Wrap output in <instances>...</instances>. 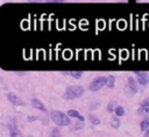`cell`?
Returning a JSON list of instances; mask_svg holds the SVG:
<instances>
[{
  "instance_id": "20",
  "label": "cell",
  "mask_w": 149,
  "mask_h": 137,
  "mask_svg": "<svg viewBox=\"0 0 149 137\" xmlns=\"http://www.w3.org/2000/svg\"><path fill=\"white\" fill-rule=\"evenodd\" d=\"M36 120H38L37 116H31V115L27 116V121H28V122H33V121H36Z\"/></svg>"
},
{
  "instance_id": "23",
  "label": "cell",
  "mask_w": 149,
  "mask_h": 137,
  "mask_svg": "<svg viewBox=\"0 0 149 137\" xmlns=\"http://www.w3.org/2000/svg\"><path fill=\"white\" fill-rule=\"evenodd\" d=\"M142 103H143V104H149V98H147V99H144V100L142 101Z\"/></svg>"
},
{
  "instance_id": "25",
  "label": "cell",
  "mask_w": 149,
  "mask_h": 137,
  "mask_svg": "<svg viewBox=\"0 0 149 137\" xmlns=\"http://www.w3.org/2000/svg\"><path fill=\"white\" fill-rule=\"evenodd\" d=\"M144 135H146V136H149V131H147V130H146V134H144Z\"/></svg>"
},
{
  "instance_id": "26",
  "label": "cell",
  "mask_w": 149,
  "mask_h": 137,
  "mask_svg": "<svg viewBox=\"0 0 149 137\" xmlns=\"http://www.w3.org/2000/svg\"><path fill=\"white\" fill-rule=\"evenodd\" d=\"M137 1H140V0H137Z\"/></svg>"
},
{
  "instance_id": "14",
  "label": "cell",
  "mask_w": 149,
  "mask_h": 137,
  "mask_svg": "<svg viewBox=\"0 0 149 137\" xmlns=\"http://www.w3.org/2000/svg\"><path fill=\"white\" fill-rule=\"evenodd\" d=\"M139 113L149 115V104H143V103H141V107L139 108Z\"/></svg>"
},
{
  "instance_id": "24",
  "label": "cell",
  "mask_w": 149,
  "mask_h": 137,
  "mask_svg": "<svg viewBox=\"0 0 149 137\" xmlns=\"http://www.w3.org/2000/svg\"><path fill=\"white\" fill-rule=\"evenodd\" d=\"M29 2H41L42 0H28Z\"/></svg>"
},
{
  "instance_id": "15",
  "label": "cell",
  "mask_w": 149,
  "mask_h": 137,
  "mask_svg": "<svg viewBox=\"0 0 149 137\" xmlns=\"http://www.w3.org/2000/svg\"><path fill=\"white\" fill-rule=\"evenodd\" d=\"M69 74H70L72 78H74V79H79V78H81L83 72H81V71H71V72H69Z\"/></svg>"
},
{
  "instance_id": "8",
  "label": "cell",
  "mask_w": 149,
  "mask_h": 137,
  "mask_svg": "<svg viewBox=\"0 0 149 137\" xmlns=\"http://www.w3.org/2000/svg\"><path fill=\"white\" fill-rule=\"evenodd\" d=\"M31 106H33L35 109H37V110H41V111H43V113H47L45 106H44V104L42 103V101L38 100L37 98H33V99H31Z\"/></svg>"
},
{
  "instance_id": "18",
  "label": "cell",
  "mask_w": 149,
  "mask_h": 137,
  "mask_svg": "<svg viewBox=\"0 0 149 137\" xmlns=\"http://www.w3.org/2000/svg\"><path fill=\"white\" fill-rule=\"evenodd\" d=\"M84 128V122L83 121H79V123H76L72 128H71V130H80V129H83Z\"/></svg>"
},
{
  "instance_id": "12",
  "label": "cell",
  "mask_w": 149,
  "mask_h": 137,
  "mask_svg": "<svg viewBox=\"0 0 149 137\" xmlns=\"http://www.w3.org/2000/svg\"><path fill=\"white\" fill-rule=\"evenodd\" d=\"M114 113H115V115L116 116H119V117H121V116H123L125 115V108L122 107V106H116L115 107V109H114Z\"/></svg>"
},
{
  "instance_id": "22",
  "label": "cell",
  "mask_w": 149,
  "mask_h": 137,
  "mask_svg": "<svg viewBox=\"0 0 149 137\" xmlns=\"http://www.w3.org/2000/svg\"><path fill=\"white\" fill-rule=\"evenodd\" d=\"M47 2H56V3H59V2H64L65 0H45Z\"/></svg>"
},
{
  "instance_id": "21",
  "label": "cell",
  "mask_w": 149,
  "mask_h": 137,
  "mask_svg": "<svg viewBox=\"0 0 149 137\" xmlns=\"http://www.w3.org/2000/svg\"><path fill=\"white\" fill-rule=\"evenodd\" d=\"M59 134H61V132H59L58 128H54V130L51 131V134H50V135H51V136H58Z\"/></svg>"
},
{
  "instance_id": "17",
  "label": "cell",
  "mask_w": 149,
  "mask_h": 137,
  "mask_svg": "<svg viewBox=\"0 0 149 137\" xmlns=\"http://www.w3.org/2000/svg\"><path fill=\"white\" fill-rule=\"evenodd\" d=\"M90 122L92 123V124H94V125H98V124H100V120L97 117V116H94V115H90Z\"/></svg>"
},
{
  "instance_id": "13",
  "label": "cell",
  "mask_w": 149,
  "mask_h": 137,
  "mask_svg": "<svg viewBox=\"0 0 149 137\" xmlns=\"http://www.w3.org/2000/svg\"><path fill=\"white\" fill-rule=\"evenodd\" d=\"M140 128H141L142 131L148 130V129H149V118H144V120H142L141 123H140Z\"/></svg>"
},
{
  "instance_id": "2",
  "label": "cell",
  "mask_w": 149,
  "mask_h": 137,
  "mask_svg": "<svg viewBox=\"0 0 149 137\" xmlns=\"http://www.w3.org/2000/svg\"><path fill=\"white\" fill-rule=\"evenodd\" d=\"M84 87L80 85H72V86H68L65 89V93L63 94V99L65 100H74L80 98L84 94Z\"/></svg>"
},
{
  "instance_id": "4",
  "label": "cell",
  "mask_w": 149,
  "mask_h": 137,
  "mask_svg": "<svg viewBox=\"0 0 149 137\" xmlns=\"http://www.w3.org/2000/svg\"><path fill=\"white\" fill-rule=\"evenodd\" d=\"M137 85L139 84H137V81H136L135 78L128 77V79H127V92L130 95L136 94V92H137Z\"/></svg>"
},
{
  "instance_id": "1",
  "label": "cell",
  "mask_w": 149,
  "mask_h": 137,
  "mask_svg": "<svg viewBox=\"0 0 149 137\" xmlns=\"http://www.w3.org/2000/svg\"><path fill=\"white\" fill-rule=\"evenodd\" d=\"M50 118L58 127H66V125H70V123H71L70 116L68 114L65 115L64 113H62L59 110H51Z\"/></svg>"
},
{
  "instance_id": "19",
  "label": "cell",
  "mask_w": 149,
  "mask_h": 137,
  "mask_svg": "<svg viewBox=\"0 0 149 137\" xmlns=\"http://www.w3.org/2000/svg\"><path fill=\"white\" fill-rule=\"evenodd\" d=\"M99 104H100V102H99V101H97L95 103H92V104H91V107H90V110H94V109H97V108L99 107Z\"/></svg>"
},
{
  "instance_id": "16",
  "label": "cell",
  "mask_w": 149,
  "mask_h": 137,
  "mask_svg": "<svg viewBox=\"0 0 149 137\" xmlns=\"http://www.w3.org/2000/svg\"><path fill=\"white\" fill-rule=\"evenodd\" d=\"M115 101H111L108 104H107V107H106V110H107V113H112V111H114V109H115Z\"/></svg>"
},
{
  "instance_id": "10",
  "label": "cell",
  "mask_w": 149,
  "mask_h": 137,
  "mask_svg": "<svg viewBox=\"0 0 149 137\" xmlns=\"http://www.w3.org/2000/svg\"><path fill=\"white\" fill-rule=\"evenodd\" d=\"M106 78H107V79H106V86H107L108 88H113V87L115 86V77H114L113 74H109V75H107Z\"/></svg>"
},
{
  "instance_id": "5",
  "label": "cell",
  "mask_w": 149,
  "mask_h": 137,
  "mask_svg": "<svg viewBox=\"0 0 149 137\" xmlns=\"http://www.w3.org/2000/svg\"><path fill=\"white\" fill-rule=\"evenodd\" d=\"M135 75H136V81L137 84H140L141 86H147L148 82H149V75L147 72H139L136 71L135 72Z\"/></svg>"
},
{
  "instance_id": "11",
  "label": "cell",
  "mask_w": 149,
  "mask_h": 137,
  "mask_svg": "<svg viewBox=\"0 0 149 137\" xmlns=\"http://www.w3.org/2000/svg\"><path fill=\"white\" fill-rule=\"evenodd\" d=\"M120 124H121V121L119 120V116H114L111 118V125L113 129H118L120 127Z\"/></svg>"
},
{
  "instance_id": "6",
  "label": "cell",
  "mask_w": 149,
  "mask_h": 137,
  "mask_svg": "<svg viewBox=\"0 0 149 137\" xmlns=\"http://www.w3.org/2000/svg\"><path fill=\"white\" fill-rule=\"evenodd\" d=\"M7 100L12 103V104H14V106H24V102L22 101V99H20L16 94H14V93H8L7 94Z\"/></svg>"
},
{
  "instance_id": "3",
  "label": "cell",
  "mask_w": 149,
  "mask_h": 137,
  "mask_svg": "<svg viewBox=\"0 0 149 137\" xmlns=\"http://www.w3.org/2000/svg\"><path fill=\"white\" fill-rule=\"evenodd\" d=\"M106 77L105 75H99V77H97V78H94L92 81H91V84H90V86H88V89L91 91V92H97V91H99V89H101L104 86H106Z\"/></svg>"
},
{
  "instance_id": "7",
  "label": "cell",
  "mask_w": 149,
  "mask_h": 137,
  "mask_svg": "<svg viewBox=\"0 0 149 137\" xmlns=\"http://www.w3.org/2000/svg\"><path fill=\"white\" fill-rule=\"evenodd\" d=\"M8 128H9V135H10V136H20V135H21V132H20L19 129H17L15 118H12V121L8 123Z\"/></svg>"
},
{
  "instance_id": "9",
  "label": "cell",
  "mask_w": 149,
  "mask_h": 137,
  "mask_svg": "<svg viewBox=\"0 0 149 137\" xmlns=\"http://www.w3.org/2000/svg\"><path fill=\"white\" fill-rule=\"evenodd\" d=\"M68 115L70 116V117H74V118H77L78 121H83L84 122V117L78 113V110H74V109H70V110H68Z\"/></svg>"
}]
</instances>
